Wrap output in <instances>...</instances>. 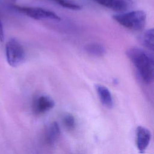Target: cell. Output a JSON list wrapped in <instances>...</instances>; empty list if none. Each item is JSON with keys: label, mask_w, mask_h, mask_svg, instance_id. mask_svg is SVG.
I'll list each match as a JSON object with an SVG mask.
<instances>
[{"label": "cell", "mask_w": 154, "mask_h": 154, "mask_svg": "<svg viewBox=\"0 0 154 154\" xmlns=\"http://www.w3.org/2000/svg\"><path fill=\"white\" fill-rule=\"evenodd\" d=\"M126 54L135 67L141 79L146 84H150L153 80L154 75L153 57L138 47L129 48Z\"/></svg>", "instance_id": "obj_1"}, {"label": "cell", "mask_w": 154, "mask_h": 154, "mask_svg": "<svg viewBox=\"0 0 154 154\" xmlns=\"http://www.w3.org/2000/svg\"><path fill=\"white\" fill-rule=\"evenodd\" d=\"M120 25L132 31L142 30L146 23L147 16L144 11L135 10L118 13L112 16Z\"/></svg>", "instance_id": "obj_2"}, {"label": "cell", "mask_w": 154, "mask_h": 154, "mask_svg": "<svg viewBox=\"0 0 154 154\" xmlns=\"http://www.w3.org/2000/svg\"><path fill=\"white\" fill-rule=\"evenodd\" d=\"M5 52L7 61L11 67H16L25 60V49L19 41L15 38H11L7 42Z\"/></svg>", "instance_id": "obj_3"}, {"label": "cell", "mask_w": 154, "mask_h": 154, "mask_svg": "<svg viewBox=\"0 0 154 154\" xmlns=\"http://www.w3.org/2000/svg\"><path fill=\"white\" fill-rule=\"evenodd\" d=\"M13 7L16 11L35 20L51 19L58 21L61 20L60 17L54 11L43 8L21 6L17 5H14Z\"/></svg>", "instance_id": "obj_4"}, {"label": "cell", "mask_w": 154, "mask_h": 154, "mask_svg": "<svg viewBox=\"0 0 154 154\" xmlns=\"http://www.w3.org/2000/svg\"><path fill=\"white\" fill-rule=\"evenodd\" d=\"M97 4L112 10L122 13L128 10L133 5L132 0H92Z\"/></svg>", "instance_id": "obj_5"}, {"label": "cell", "mask_w": 154, "mask_h": 154, "mask_svg": "<svg viewBox=\"0 0 154 154\" xmlns=\"http://www.w3.org/2000/svg\"><path fill=\"white\" fill-rule=\"evenodd\" d=\"M151 132L146 127L138 126L136 129L135 142L137 149L141 153L144 152L149 146L151 140Z\"/></svg>", "instance_id": "obj_6"}, {"label": "cell", "mask_w": 154, "mask_h": 154, "mask_svg": "<svg viewBox=\"0 0 154 154\" xmlns=\"http://www.w3.org/2000/svg\"><path fill=\"white\" fill-rule=\"evenodd\" d=\"M55 105L54 100L49 96L42 95L36 97L32 103V110L37 114H41L51 109Z\"/></svg>", "instance_id": "obj_7"}, {"label": "cell", "mask_w": 154, "mask_h": 154, "mask_svg": "<svg viewBox=\"0 0 154 154\" xmlns=\"http://www.w3.org/2000/svg\"><path fill=\"white\" fill-rule=\"evenodd\" d=\"M95 88L102 103L105 107L111 109L114 106V100L109 90L106 87L100 84H96Z\"/></svg>", "instance_id": "obj_8"}, {"label": "cell", "mask_w": 154, "mask_h": 154, "mask_svg": "<svg viewBox=\"0 0 154 154\" xmlns=\"http://www.w3.org/2000/svg\"><path fill=\"white\" fill-rule=\"evenodd\" d=\"M60 135V129L56 122L51 123L45 132V140L49 144H54Z\"/></svg>", "instance_id": "obj_9"}, {"label": "cell", "mask_w": 154, "mask_h": 154, "mask_svg": "<svg viewBox=\"0 0 154 154\" xmlns=\"http://www.w3.org/2000/svg\"><path fill=\"white\" fill-rule=\"evenodd\" d=\"M85 51L90 55L95 57H100L105 54V47L98 43H90L84 48Z\"/></svg>", "instance_id": "obj_10"}, {"label": "cell", "mask_w": 154, "mask_h": 154, "mask_svg": "<svg viewBox=\"0 0 154 154\" xmlns=\"http://www.w3.org/2000/svg\"><path fill=\"white\" fill-rule=\"evenodd\" d=\"M153 40L154 33L153 29H149L143 34L142 37L143 45L148 49L151 51H153Z\"/></svg>", "instance_id": "obj_11"}, {"label": "cell", "mask_w": 154, "mask_h": 154, "mask_svg": "<svg viewBox=\"0 0 154 154\" xmlns=\"http://www.w3.org/2000/svg\"><path fill=\"white\" fill-rule=\"evenodd\" d=\"M63 123L65 128L68 130H73L76 126L75 117L69 113H67L63 117Z\"/></svg>", "instance_id": "obj_12"}, {"label": "cell", "mask_w": 154, "mask_h": 154, "mask_svg": "<svg viewBox=\"0 0 154 154\" xmlns=\"http://www.w3.org/2000/svg\"><path fill=\"white\" fill-rule=\"evenodd\" d=\"M57 4H59L60 6L72 10H79L81 8V7L78 4L72 1L71 0H53Z\"/></svg>", "instance_id": "obj_13"}, {"label": "cell", "mask_w": 154, "mask_h": 154, "mask_svg": "<svg viewBox=\"0 0 154 154\" xmlns=\"http://www.w3.org/2000/svg\"><path fill=\"white\" fill-rule=\"evenodd\" d=\"M4 39H5L4 30V27H3L2 21L0 18V42H4Z\"/></svg>", "instance_id": "obj_14"}]
</instances>
